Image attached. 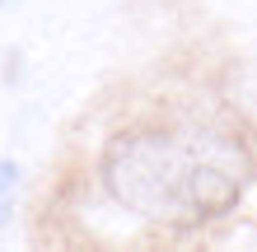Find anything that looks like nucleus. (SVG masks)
Segmentation results:
<instances>
[{
	"instance_id": "obj_2",
	"label": "nucleus",
	"mask_w": 257,
	"mask_h": 252,
	"mask_svg": "<svg viewBox=\"0 0 257 252\" xmlns=\"http://www.w3.org/2000/svg\"><path fill=\"white\" fill-rule=\"evenodd\" d=\"M14 191H19V164L14 159H0V224L14 210Z\"/></svg>"
},
{
	"instance_id": "obj_1",
	"label": "nucleus",
	"mask_w": 257,
	"mask_h": 252,
	"mask_svg": "<svg viewBox=\"0 0 257 252\" xmlns=\"http://www.w3.org/2000/svg\"><path fill=\"white\" fill-rule=\"evenodd\" d=\"M252 177L248 145L220 126H150L108 145L103 182L145 224L201 229L234 210Z\"/></svg>"
}]
</instances>
